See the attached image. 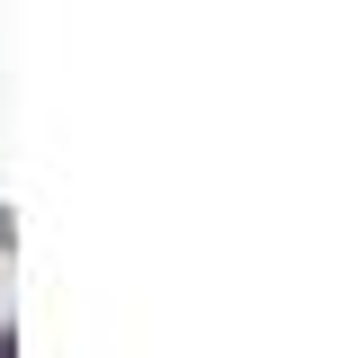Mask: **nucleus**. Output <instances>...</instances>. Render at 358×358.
Returning a JSON list of instances; mask_svg holds the SVG:
<instances>
[]
</instances>
